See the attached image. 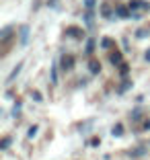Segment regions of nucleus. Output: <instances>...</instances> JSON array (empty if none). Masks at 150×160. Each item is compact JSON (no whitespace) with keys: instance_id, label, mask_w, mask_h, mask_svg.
<instances>
[{"instance_id":"1","label":"nucleus","mask_w":150,"mask_h":160,"mask_svg":"<svg viewBox=\"0 0 150 160\" xmlns=\"http://www.w3.org/2000/svg\"><path fill=\"white\" fill-rule=\"evenodd\" d=\"M60 68L62 70H72V68H74V58L70 56V53H66V56H62L60 58Z\"/></svg>"},{"instance_id":"2","label":"nucleus","mask_w":150,"mask_h":160,"mask_svg":"<svg viewBox=\"0 0 150 160\" xmlns=\"http://www.w3.org/2000/svg\"><path fill=\"white\" fill-rule=\"evenodd\" d=\"M21 70H23V62H19V64H17V66L13 68V72H10V74H8V78H6V84H13V82H14V78H17V76L21 74Z\"/></svg>"},{"instance_id":"3","label":"nucleus","mask_w":150,"mask_h":160,"mask_svg":"<svg viewBox=\"0 0 150 160\" xmlns=\"http://www.w3.org/2000/svg\"><path fill=\"white\" fill-rule=\"evenodd\" d=\"M115 14H117L119 19H132L130 6H117V8H115Z\"/></svg>"},{"instance_id":"4","label":"nucleus","mask_w":150,"mask_h":160,"mask_svg":"<svg viewBox=\"0 0 150 160\" xmlns=\"http://www.w3.org/2000/svg\"><path fill=\"white\" fill-rule=\"evenodd\" d=\"M109 62H111L113 66H122V64H123V56H122V52H113L111 56H109Z\"/></svg>"},{"instance_id":"5","label":"nucleus","mask_w":150,"mask_h":160,"mask_svg":"<svg viewBox=\"0 0 150 160\" xmlns=\"http://www.w3.org/2000/svg\"><path fill=\"white\" fill-rule=\"evenodd\" d=\"M10 37H13V27L8 25V27H4L2 31H0V41H2V43H6Z\"/></svg>"},{"instance_id":"6","label":"nucleus","mask_w":150,"mask_h":160,"mask_svg":"<svg viewBox=\"0 0 150 160\" xmlns=\"http://www.w3.org/2000/svg\"><path fill=\"white\" fill-rule=\"evenodd\" d=\"M66 33L70 35V37H74V39H82V29H78V27H68Z\"/></svg>"},{"instance_id":"7","label":"nucleus","mask_w":150,"mask_h":160,"mask_svg":"<svg viewBox=\"0 0 150 160\" xmlns=\"http://www.w3.org/2000/svg\"><path fill=\"white\" fill-rule=\"evenodd\" d=\"M19 37H21V43H27V39H29V25H23V27L19 29Z\"/></svg>"},{"instance_id":"8","label":"nucleus","mask_w":150,"mask_h":160,"mask_svg":"<svg viewBox=\"0 0 150 160\" xmlns=\"http://www.w3.org/2000/svg\"><path fill=\"white\" fill-rule=\"evenodd\" d=\"M111 136L113 138H122L123 136V125L122 123H115V125L111 127Z\"/></svg>"},{"instance_id":"9","label":"nucleus","mask_w":150,"mask_h":160,"mask_svg":"<svg viewBox=\"0 0 150 160\" xmlns=\"http://www.w3.org/2000/svg\"><path fill=\"white\" fill-rule=\"evenodd\" d=\"M89 70L93 72V74H99V72H101V64L93 60V62H91V64H89Z\"/></svg>"},{"instance_id":"10","label":"nucleus","mask_w":150,"mask_h":160,"mask_svg":"<svg viewBox=\"0 0 150 160\" xmlns=\"http://www.w3.org/2000/svg\"><path fill=\"white\" fill-rule=\"evenodd\" d=\"M95 47H97V41H95V39H89V41H86V49H85V52L86 53H93Z\"/></svg>"},{"instance_id":"11","label":"nucleus","mask_w":150,"mask_h":160,"mask_svg":"<svg viewBox=\"0 0 150 160\" xmlns=\"http://www.w3.org/2000/svg\"><path fill=\"white\" fill-rule=\"evenodd\" d=\"M132 86V80H123V84H119V88H117V92L122 94V92H126L127 88H130Z\"/></svg>"},{"instance_id":"12","label":"nucleus","mask_w":150,"mask_h":160,"mask_svg":"<svg viewBox=\"0 0 150 160\" xmlns=\"http://www.w3.org/2000/svg\"><path fill=\"white\" fill-rule=\"evenodd\" d=\"M148 35H150L148 29H138V31H136V37L138 39H144V37H148Z\"/></svg>"},{"instance_id":"13","label":"nucleus","mask_w":150,"mask_h":160,"mask_svg":"<svg viewBox=\"0 0 150 160\" xmlns=\"http://www.w3.org/2000/svg\"><path fill=\"white\" fill-rule=\"evenodd\" d=\"M10 138H2V142H0V150H8V146H10Z\"/></svg>"},{"instance_id":"14","label":"nucleus","mask_w":150,"mask_h":160,"mask_svg":"<svg viewBox=\"0 0 150 160\" xmlns=\"http://www.w3.org/2000/svg\"><path fill=\"white\" fill-rule=\"evenodd\" d=\"M31 99L35 101V103H41L43 97H41V92H39V90H33V92H31Z\"/></svg>"},{"instance_id":"15","label":"nucleus","mask_w":150,"mask_h":160,"mask_svg":"<svg viewBox=\"0 0 150 160\" xmlns=\"http://www.w3.org/2000/svg\"><path fill=\"white\" fill-rule=\"evenodd\" d=\"M101 47H105V49H107V47H113V39L103 37V39H101Z\"/></svg>"},{"instance_id":"16","label":"nucleus","mask_w":150,"mask_h":160,"mask_svg":"<svg viewBox=\"0 0 150 160\" xmlns=\"http://www.w3.org/2000/svg\"><path fill=\"white\" fill-rule=\"evenodd\" d=\"M37 132H39V127L37 125H31V127H29V132H27V138H35V136H37Z\"/></svg>"},{"instance_id":"17","label":"nucleus","mask_w":150,"mask_h":160,"mask_svg":"<svg viewBox=\"0 0 150 160\" xmlns=\"http://www.w3.org/2000/svg\"><path fill=\"white\" fill-rule=\"evenodd\" d=\"M101 14H103V17H107V19H111V8H109L107 4H103V6H101Z\"/></svg>"},{"instance_id":"18","label":"nucleus","mask_w":150,"mask_h":160,"mask_svg":"<svg viewBox=\"0 0 150 160\" xmlns=\"http://www.w3.org/2000/svg\"><path fill=\"white\" fill-rule=\"evenodd\" d=\"M19 111H21V101H17V103H14V109H13L14 117H19Z\"/></svg>"},{"instance_id":"19","label":"nucleus","mask_w":150,"mask_h":160,"mask_svg":"<svg viewBox=\"0 0 150 160\" xmlns=\"http://www.w3.org/2000/svg\"><path fill=\"white\" fill-rule=\"evenodd\" d=\"M85 21H86V25H93V12H91V10L85 14Z\"/></svg>"},{"instance_id":"20","label":"nucleus","mask_w":150,"mask_h":160,"mask_svg":"<svg viewBox=\"0 0 150 160\" xmlns=\"http://www.w3.org/2000/svg\"><path fill=\"white\" fill-rule=\"evenodd\" d=\"M95 4H97V0H85V6H86V8H89V10L93 8Z\"/></svg>"},{"instance_id":"21","label":"nucleus","mask_w":150,"mask_h":160,"mask_svg":"<svg viewBox=\"0 0 150 160\" xmlns=\"http://www.w3.org/2000/svg\"><path fill=\"white\" fill-rule=\"evenodd\" d=\"M119 70H122V74L126 76L127 72H130V66H127V64H122V66H119Z\"/></svg>"},{"instance_id":"22","label":"nucleus","mask_w":150,"mask_h":160,"mask_svg":"<svg viewBox=\"0 0 150 160\" xmlns=\"http://www.w3.org/2000/svg\"><path fill=\"white\" fill-rule=\"evenodd\" d=\"M52 82H54V84L58 82V72H56V68H52Z\"/></svg>"},{"instance_id":"23","label":"nucleus","mask_w":150,"mask_h":160,"mask_svg":"<svg viewBox=\"0 0 150 160\" xmlns=\"http://www.w3.org/2000/svg\"><path fill=\"white\" fill-rule=\"evenodd\" d=\"M99 144H101V138H93L91 140V146H99Z\"/></svg>"},{"instance_id":"24","label":"nucleus","mask_w":150,"mask_h":160,"mask_svg":"<svg viewBox=\"0 0 150 160\" xmlns=\"http://www.w3.org/2000/svg\"><path fill=\"white\" fill-rule=\"evenodd\" d=\"M144 60H146V62H150V47L146 49V53H144Z\"/></svg>"},{"instance_id":"25","label":"nucleus","mask_w":150,"mask_h":160,"mask_svg":"<svg viewBox=\"0 0 150 160\" xmlns=\"http://www.w3.org/2000/svg\"><path fill=\"white\" fill-rule=\"evenodd\" d=\"M132 119H134V121H138V119H140V113H138V111H136V113H132Z\"/></svg>"},{"instance_id":"26","label":"nucleus","mask_w":150,"mask_h":160,"mask_svg":"<svg viewBox=\"0 0 150 160\" xmlns=\"http://www.w3.org/2000/svg\"><path fill=\"white\" fill-rule=\"evenodd\" d=\"M144 129H150V119H148V121H144Z\"/></svg>"}]
</instances>
